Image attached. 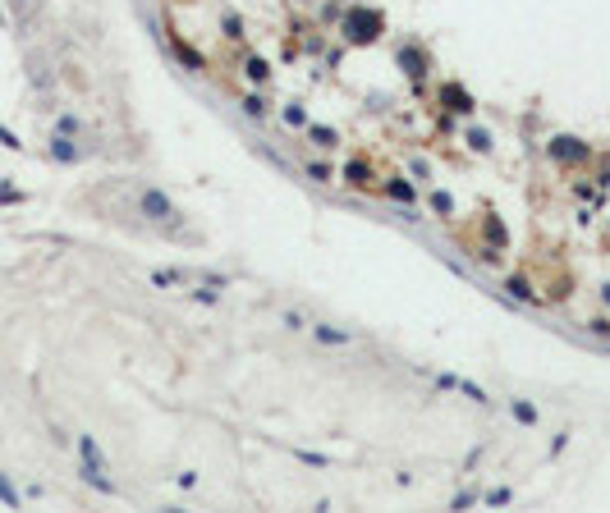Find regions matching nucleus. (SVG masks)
<instances>
[{
  "instance_id": "7ed1b4c3",
  "label": "nucleus",
  "mask_w": 610,
  "mask_h": 513,
  "mask_svg": "<svg viewBox=\"0 0 610 513\" xmlns=\"http://www.w3.org/2000/svg\"><path fill=\"white\" fill-rule=\"evenodd\" d=\"M51 152H56V156H60V161H74V156H78V152H74V147H69V138H56V147H51Z\"/></svg>"
},
{
  "instance_id": "f03ea898",
  "label": "nucleus",
  "mask_w": 610,
  "mask_h": 513,
  "mask_svg": "<svg viewBox=\"0 0 610 513\" xmlns=\"http://www.w3.org/2000/svg\"><path fill=\"white\" fill-rule=\"evenodd\" d=\"M0 500L10 504V509H19V491H14L10 481H5V472H0Z\"/></svg>"
},
{
  "instance_id": "20e7f679",
  "label": "nucleus",
  "mask_w": 610,
  "mask_h": 513,
  "mask_svg": "<svg viewBox=\"0 0 610 513\" xmlns=\"http://www.w3.org/2000/svg\"><path fill=\"white\" fill-rule=\"evenodd\" d=\"M514 413H519V422H537V413L528 404H514Z\"/></svg>"
},
{
  "instance_id": "f257e3e1",
  "label": "nucleus",
  "mask_w": 610,
  "mask_h": 513,
  "mask_svg": "<svg viewBox=\"0 0 610 513\" xmlns=\"http://www.w3.org/2000/svg\"><path fill=\"white\" fill-rule=\"evenodd\" d=\"M143 211H147V216H156V220L175 216V211H170V202H166L161 193H143Z\"/></svg>"
}]
</instances>
